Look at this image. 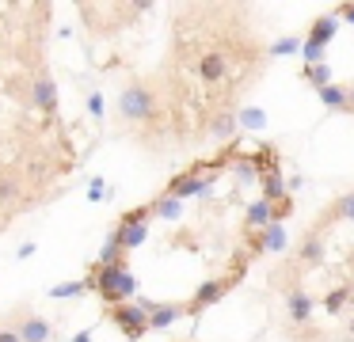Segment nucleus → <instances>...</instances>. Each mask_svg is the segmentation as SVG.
Masks as SVG:
<instances>
[{
    "instance_id": "nucleus-28",
    "label": "nucleus",
    "mask_w": 354,
    "mask_h": 342,
    "mask_svg": "<svg viewBox=\"0 0 354 342\" xmlns=\"http://www.w3.org/2000/svg\"><path fill=\"white\" fill-rule=\"evenodd\" d=\"M343 15H346V19L354 23V4H346V8H343Z\"/></svg>"
},
{
    "instance_id": "nucleus-17",
    "label": "nucleus",
    "mask_w": 354,
    "mask_h": 342,
    "mask_svg": "<svg viewBox=\"0 0 354 342\" xmlns=\"http://www.w3.org/2000/svg\"><path fill=\"white\" fill-rule=\"evenodd\" d=\"M320 91V99L328 106H335V111H346V88L343 84H324V88H316Z\"/></svg>"
},
{
    "instance_id": "nucleus-7",
    "label": "nucleus",
    "mask_w": 354,
    "mask_h": 342,
    "mask_svg": "<svg viewBox=\"0 0 354 342\" xmlns=\"http://www.w3.org/2000/svg\"><path fill=\"white\" fill-rule=\"evenodd\" d=\"M16 331H19V339L24 342H54V327H50V319H42V316H24V323H16Z\"/></svg>"
},
{
    "instance_id": "nucleus-15",
    "label": "nucleus",
    "mask_w": 354,
    "mask_h": 342,
    "mask_svg": "<svg viewBox=\"0 0 354 342\" xmlns=\"http://www.w3.org/2000/svg\"><path fill=\"white\" fill-rule=\"evenodd\" d=\"M88 278H77V281H62V285H54L50 289V296L54 301H73V296H80V293H88Z\"/></svg>"
},
{
    "instance_id": "nucleus-19",
    "label": "nucleus",
    "mask_w": 354,
    "mask_h": 342,
    "mask_svg": "<svg viewBox=\"0 0 354 342\" xmlns=\"http://www.w3.org/2000/svg\"><path fill=\"white\" fill-rule=\"evenodd\" d=\"M331 213H335V217H343V220H354V194H343Z\"/></svg>"
},
{
    "instance_id": "nucleus-9",
    "label": "nucleus",
    "mask_w": 354,
    "mask_h": 342,
    "mask_svg": "<svg viewBox=\"0 0 354 342\" xmlns=\"http://www.w3.org/2000/svg\"><path fill=\"white\" fill-rule=\"evenodd\" d=\"M286 312H290V323H308L313 301H308L305 289H290V293H286Z\"/></svg>"
},
{
    "instance_id": "nucleus-6",
    "label": "nucleus",
    "mask_w": 354,
    "mask_h": 342,
    "mask_svg": "<svg viewBox=\"0 0 354 342\" xmlns=\"http://www.w3.org/2000/svg\"><path fill=\"white\" fill-rule=\"evenodd\" d=\"M31 106H35V111H42V114H54L57 111V84H54V76L39 73L31 80Z\"/></svg>"
},
{
    "instance_id": "nucleus-11",
    "label": "nucleus",
    "mask_w": 354,
    "mask_h": 342,
    "mask_svg": "<svg viewBox=\"0 0 354 342\" xmlns=\"http://www.w3.org/2000/svg\"><path fill=\"white\" fill-rule=\"evenodd\" d=\"M153 217H160V220H176V217H183V198H176V194H168L164 190L160 198H153Z\"/></svg>"
},
{
    "instance_id": "nucleus-5",
    "label": "nucleus",
    "mask_w": 354,
    "mask_h": 342,
    "mask_svg": "<svg viewBox=\"0 0 354 342\" xmlns=\"http://www.w3.org/2000/svg\"><path fill=\"white\" fill-rule=\"evenodd\" d=\"M240 274H244V270H240ZM240 274H229V278H214V281H202L198 293L191 296V304H187V312H191V316H198V312H206V308H209V304H217L232 285H236Z\"/></svg>"
},
{
    "instance_id": "nucleus-10",
    "label": "nucleus",
    "mask_w": 354,
    "mask_h": 342,
    "mask_svg": "<svg viewBox=\"0 0 354 342\" xmlns=\"http://www.w3.org/2000/svg\"><path fill=\"white\" fill-rule=\"evenodd\" d=\"M183 312H187V304H153V312H149V327H153V331H164V327H171Z\"/></svg>"
},
{
    "instance_id": "nucleus-21",
    "label": "nucleus",
    "mask_w": 354,
    "mask_h": 342,
    "mask_svg": "<svg viewBox=\"0 0 354 342\" xmlns=\"http://www.w3.org/2000/svg\"><path fill=\"white\" fill-rule=\"evenodd\" d=\"M88 111H92L95 118L103 114V95H100V91H92V95H88Z\"/></svg>"
},
{
    "instance_id": "nucleus-13",
    "label": "nucleus",
    "mask_w": 354,
    "mask_h": 342,
    "mask_svg": "<svg viewBox=\"0 0 354 342\" xmlns=\"http://www.w3.org/2000/svg\"><path fill=\"white\" fill-rule=\"evenodd\" d=\"M297 258H301L305 266H313V263H320V258H324V232H320V228H313V232L305 236V243H301Z\"/></svg>"
},
{
    "instance_id": "nucleus-24",
    "label": "nucleus",
    "mask_w": 354,
    "mask_h": 342,
    "mask_svg": "<svg viewBox=\"0 0 354 342\" xmlns=\"http://www.w3.org/2000/svg\"><path fill=\"white\" fill-rule=\"evenodd\" d=\"M0 342H24L16 327H0Z\"/></svg>"
},
{
    "instance_id": "nucleus-4",
    "label": "nucleus",
    "mask_w": 354,
    "mask_h": 342,
    "mask_svg": "<svg viewBox=\"0 0 354 342\" xmlns=\"http://www.w3.org/2000/svg\"><path fill=\"white\" fill-rule=\"evenodd\" d=\"M229 68H232V57H229V50H206L198 57V65H194V73H198V80L202 84H209V88H217L221 80H229Z\"/></svg>"
},
{
    "instance_id": "nucleus-8",
    "label": "nucleus",
    "mask_w": 354,
    "mask_h": 342,
    "mask_svg": "<svg viewBox=\"0 0 354 342\" xmlns=\"http://www.w3.org/2000/svg\"><path fill=\"white\" fill-rule=\"evenodd\" d=\"M244 225H248V232H263L267 225H274V205H270L267 198L252 202V205H248V213H244Z\"/></svg>"
},
{
    "instance_id": "nucleus-18",
    "label": "nucleus",
    "mask_w": 354,
    "mask_h": 342,
    "mask_svg": "<svg viewBox=\"0 0 354 342\" xmlns=\"http://www.w3.org/2000/svg\"><path fill=\"white\" fill-rule=\"evenodd\" d=\"M263 247H267V251H282L286 247V228L278 225V220L263 228Z\"/></svg>"
},
{
    "instance_id": "nucleus-23",
    "label": "nucleus",
    "mask_w": 354,
    "mask_h": 342,
    "mask_svg": "<svg viewBox=\"0 0 354 342\" xmlns=\"http://www.w3.org/2000/svg\"><path fill=\"white\" fill-rule=\"evenodd\" d=\"M297 46H301L297 38H282V42L274 46V53H293V50H297Z\"/></svg>"
},
{
    "instance_id": "nucleus-26",
    "label": "nucleus",
    "mask_w": 354,
    "mask_h": 342,
    "mask_svg": "<svg viewBox=\"0 0 354 342\" xmlns=\"http://www.w3.org/2000/svg\"><path fill=\"white\" fill-rule=\"evenodd\" d=\"M19 258H27V255H35V243H19V251H16Z\"/></svg>"
},
{
    "instance_id": "nucleus-14",
    "label": "nucleus",
    "mask_w": 354,
    "mask_h": 342,
    "mask_svg": "<svg viewBox=\"0 0 354 342\" xmlns=\"http://www.w3.org/2000/svg\"><path fill=\"white\" fill-rule=\"evenodd\" d=\"M19 194H24V179L16 171H0V205L19 202Z\"/></svg>"
},
{
    "instance_id": "nucleus-2",
    "label": "nucleus",
    "mask_w": 354,
    "mask_h": 342,
    "mask_svg": "<svg viewBox=\"0 0 354 342\" xmlns=\"http://www.w3.org/2000/svg\"><path fill=\"white\" fill-rule=\"evenodd\" d=\"M118 114L130 126H145V122L160 118V95H156V88H149L145 80H130L118 91Z\"/></svg>"
},
{
    "instance_id": "nucleus-29",
    "label": "nucleus",
    "mask_w": 354,
    "mask_h": 342,
    "mask_svg": "<svg viewBox=\"0 0 354 342\" xmlns=\"http://www.w3.org/2000/svg\"><path fill=\"white\" fill-rule=\"evenodd\" d=\"M346 339L354 342V316H351V323H346Z\"/></svg>"
},
{
    "instance_id": "nucleus-12",
    "label": "nucleus",
    "mask_w": 354,
    "mask_h": 342,
    "mask_svg": "<svg viewBox=\"0 0 354 342\" xmlns=\"http://www.w3.org/2000/svg\"><path fill=\"white\" fill-rule=\"evenodd\" d=\"M209 133H214L217 141H225V137L236 133V114H232V106H221V111H214V118H209Z\"/></svg>"
},
{
    "instance_id": "nucleus-25",
    "label": "nucleus",
    "mask_w": 354,
    "mask_h": 342,
    "mask_svg": "<svg viewBox=\"0 0 354 342\" xmlns=\"http://www.w3.org/2000/svg\"><path fill=\"white\" fill-rule=\"evenodd\" d=\"M27 171H31V179L39 182V179H46V164H39V160H35L31 167H27Z\"/></svg>"
},
{
    "instance_id": "nucleus-1",
    "label": "nucleus",
    "mask_w": 354,
    "mask_h": 342,
    "mask_svg": "<svg viewBox=\"0 0 354 342\" xmlns=\"http://www.w3.org/2000/svg\"><path fill=\"white\" fill-rule=\"evenodd\" d=\"M88 285H92L111 308H115V304L138 301V281H133V274L126 270V266H100L95 263L92 270H88Z\"/></svg>"
},
{
    "instance_id": "nucleus-3",
    "label": "nucleus",
    "mask_w": 354,
    "mask_h": 342,
    "mask_svg": "<svg viewBox=\"0 0 354 342\" xmlns=\"http://www.w3.org/2000/svg\"><path fill=\"white\" fill-rule=\"evenodd\" d=\"M111 323H118V331H122L130 342L145 339V334L153 331V327H149V312L141 308L138 301H130V304H115V308H111Z\"/></svg>"
},
{
    "instance_id": "nucleus-16",
    "label": "nucleus",
    "mask_w": 354,
    "mask_h": 342,
    "mask_svg": "<svg viewBox=\"0 0 354 342\" xmlns=\"http://www.w3.org/2000/svg\"><path fill=\"white\" fill-rule=\"evenodd\" d=\"M263 198H267V202H282V198H286L282 171H270V175H263Z\"/></svg>"
},
{
    "instance_id": "nucleus-27",
    "label": "nucleus",
    "mask_w": 354,
    "mask_h": 342,
    "mask_svg": "<svg viewBox=\"0 0 354 342\" xmlns=\"http://www.w3.org/2000/svg\"><path fill=\"white\" fill-rule=\"evenodd\" d=\"M73 342H92V331H80V334H77V339H73Z\"/></svg>"
},
{
    "instance_id": "nucleus-20",
    "label": "nucleus",
    "mask_w": 354,
    "mask_h": 342,
    "mask_svg": "<svg viewBox=\"0 0 354 342\" xmlns=\"http://www.w3.org/2000/svg\"><path fill=\"white\" fill-rule=\"evenodd\" d=\"M346 301H351V293H346V289H335V293L328 296V312H343Z\"/></svg>"
},
{
    "instance_id": "nucleus-22",
    "label": "nucleus",
    "mask_w": 354,
    "mask_h": 342,
    "mask_svg": "<svg viewBox=\"0 0 354 342\" xmlns=\"http://www.w3.org/2000/svg\"><path fill=\"white\" fill-rule=\"evenodd\" d=\"M103 194H107V187H103V179H95L92 187H88V198H92V202H100Z\"/></svg>"
}]
</instances>
